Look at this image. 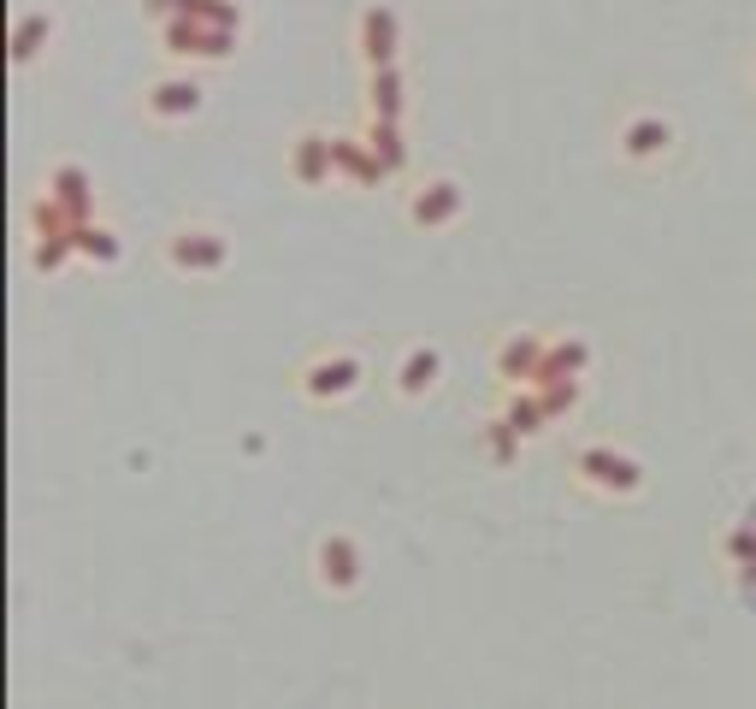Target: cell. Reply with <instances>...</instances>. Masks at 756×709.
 <instances>
[{
	"instance_id": "cell-5",
	"label": "cell",
	"mask_w": 756,
	"mask_h": 709,
	"mask_svg": "<svg viewBox=\"0 0 756 709\" xmlns=\"http://www.w3.org/2000/svg\"><path fill=\"white\" fill-rule=\"evenodd\" d=\"M432 373H438V355H414L409 361V379H402V390H409V397H420V390H432L438 379H432Z\"/></svg>"
},
{
	"instance_id": "cell-3",
	"label": "cell",
	"mask_w": 756,
	"mask_h": 709,
	"mask_svg": "<svg viewBox=\"0 0 756 709\" xmlns=\"http://www.w3.org/2000/svg\"><path fill=\"white\" fill-rule=\"evenodd\" d=\"M662 149H668V125H662V119L627 130V154H633V161H645V154H662Z\"/></svg>"
},
{
	"instance_id": "cell-2",
	"label": "cell",
	"mask_w": 756,
	"mask_h": 709,
	"mask_svg": "<svg viewBox=\"0 0 756 709\" xmlns=\"http://www.w3.org/2000/svg\"><path fill=\"white\" fill-rule=\"evenodd\" d=\"M579 480L598 485V491H633L638 485V468L615 450H586L579 456Z\"/></svg>"
},
{
	"instance_id": "cell-4",
	"label": "cell",
	"mask_w": 756,
	"mask_h": 709,
	"mask_svg": "<svg viewBox=\"0 0 756 709\" xmlns=\"http://www.w3.org/2000/svg\"><path fill=\"white\" fill-rule=\"evenodd\" d=\"M444 213H456V184H438V196H414V220L426 225V220H444Z\"/></svg>"
},
{
	"instance_id": "cell-1",
	"label": "cell",
	"mask_w": 756,
	"mask_h": 709,
	"mask_svg": "<svg viewBox=\"0 0 756 709\" xmlns=\"http://www.w3.org/2000/svg\"><path fill=\"white\" fill-rule=\"evenodd\" d=\"M355 379H361V367L349 355H319L314 367H302V390L308 397H349Z\"/></svg>"
},
{
	"instance_id": "cell-6",
	"label": "cell",
	"mask_w": 756,
	"mask_h": 709,
	"mask_svg": "<svg viewBox=\"0 0 756 709\" xmlns=\"http://www.w3.org/2000/svg\"><path fill=\"white\" fill-rule=\"evenodd\" d=\"M154 95H160L154 107H189V113H196V83H160Z\"/></svg>"
}]
</instances>
